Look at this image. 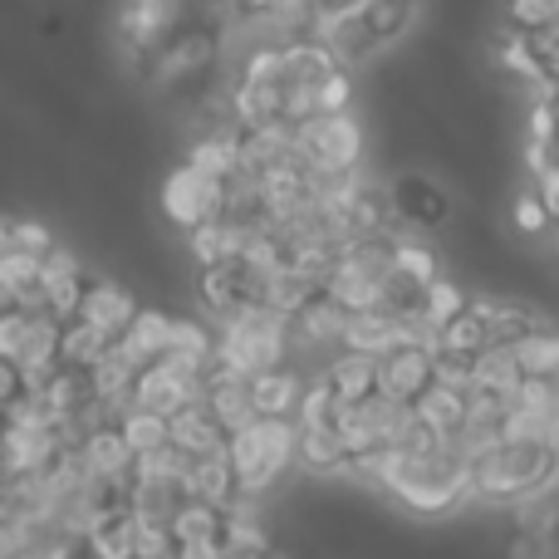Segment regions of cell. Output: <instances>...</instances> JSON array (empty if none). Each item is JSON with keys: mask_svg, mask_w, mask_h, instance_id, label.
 Here are the masks:
<instances>
[{"mask_svg": "<svg viewBox=\"0 0 559 559\" xmlns=\"http://www.w3.org/2000/svg\"><path fill=\"white\" fill-rule=\"evenodd\" d=\"M295 417H255L251 427L231 437L226 456H231V472H236V491H251L265 496L280 486V476L295 466Z\"/></svg>", "mask_w": 559, "mask_h": 559, "instance_id": "cell-1", "label": "cell"}, {"mask_svg": "<svg viewBox=\"0 0 559 559\" xmlns=\"http://www.w3.org/2000/svg\"><path fill=\"white\" fill-rule=\"evenodd\" d=\"M364 123L354 118V108L344 114H314L299 123V138H295V163L305 167L309 177L319 173H354L364 163Z\"/></svg>", "mask_w": 559, "mask_h": 559, "instance_id": "cell-2", "label": "cell"}, {"mask_svg": "<svg viewBox=\"0 0 559 559\" xmlns=\"http://www.w3.org/2000/svg\"><path fill=\"white\" fill-rule=\"evenodd\" d=\"M192 403H206V373L192 364H182V358L163 354L153 358V364L138 368L133 378V407H147V413H182V407Z\"/></svg>", "mask_w": 559, "mask_h": 559, "instance_id": "cell-3", "label": "cell"}, {"mask_svg": "<svg viewBox=\"0 0 559 559\" xmlns=\"http://www.w3.org/2000/svg\"><path fill=\"white\" fill-rule=\"evenodd\" d=\"M157 202H163V216L177 231H192V226L226 216V177H206V173H197L192 163H177L173 173L163 177Z\"/></svg>", "mask_w": 559, "mask_h": 559, "instance_id": "cell-4", "label": "cell"}, {"mask_svg": "<svg viewBox=\"0 0 559 559\" xmlns=\"http://www.w3.org/2000/svg\"><path fill=\"white\" fill-rule=\"evenodd\" d=\"M182 29V0H123L118 10V39H123L133 69H147V59Z\"/></svg>", "mask_w": 559, "mask_h": 559, "instance_id": "cell-5", "label": "cell"}, {"mask_svg": "<svg viewBox=\"0 0 559 559\" xmlns=\"http://www.w3.org/2000/svg\"><path fill=\"white\" fill-rule=\"evenodd\" d=\"M388 202H393L397 222L423 226V231L452 222V192H447L437 177H427V173H403L393 187H388Z\"/></svg>", "mask_w": 559, "mask_h": 559, "instance_id": "cell-6", "label": "cell"}, {"mask_svg": "<svg viewBox=\"0 0 559 559\" xmlns=\"http://www.w3.org/2000/svg\"><path fill=\"white\" fill-rule=\"evenodd\" d=\"M309 35L324 39L344 69L368 64V59L383 49V45H378V35L368 29V20H364V10H358V5L354 10H319L314 25H309Z\"/></svg>", "mask_w": 559, "mask_h": 559, "instance_id": "cell-7", "label": "cell"}, {"mask_svg": "<svg viewBox=\"0 0 559 559\" xmlns=\"http://www.w3.org/2000/svg\"><path fill=\"white\" fill-rule=\"evenodd\" d=\"M432 354L437 348L423 344H397L378 358V393L393 397V403H417L427 383H432Z\"/></svg>", "mask_w": 559, "mask_h": 559, "instance_id": "cell-8", "label": "cell"}, {"mask_svg": "<svg viewBox=\"0 0 559 559\" xmlns=\"http://www.w3.org/2000/svg\"><path fill=\"white\" fill-rule=\"evenodd\" d=\"M138 295L123 285V280H108V275H88L84 280V305H79V319H88V324H98L104 334H123L128 324H133L138 314Z\"/></svg>", "mask_w": 559, "mask_h": 559, "instance_id": "cell-9", "label": "cell"}, {"mask_svg": "<svg viewBox=\"0 0 559 559\" xmlns=\"http://www.w3.org/2000/svg\"><path fill=\"white\" fill-rule=\"evenodd\" d=\"M79 452H84L88 472H94V481L114 486V491L128 496V486H133V447L123 442V432H118V423H104L94 427V432L79 442Z\"/></svg>", "mask_w": 559, "mask_h": 559, "instance_id": "cell-10", "label": "cell"}, {"mask_svg": "<svg viewBox=\"0 0 559 559\" xmlns=\"http://www.w3.org/2000/svg\"><path fill=\"white\" fill-rule=\"evenodd\" d=\"M206 407L226 427V437H236L241 427H251L261 417V407L251 397V378L231 373V368H216V364L206 368Z\"/></svg>", "mask_w": 559, "mask_h": 559, "instance_id": "cell-11", "label": "cell"}, {"mask_svg": "<svg viewBox=\"0 0 559 559\" xmlns=\"http://www.w3.org/2000/svg\"><path fill=\"white\" fill-rule=\"evenodd\" d=\"M59 432L55 427H10L0 437V476H25V472H45L59 452Z\"/></svg>", "mask_w": 559, "mask_h": 559, "instance_id": "cell-12", "label": "cell"}, {"mask_svg": "<svg viewBox=\"0 0 559 559\" xmlns=\"http://www.w3.org/2000/svg\"><path fill=\"white\" fill-rule=\"evenodd\" d=\"M246 299H251V275H246L241 261L197 265V305H202L206 319H226Z\"/></svg>", "mask_w": 559, "mask_h": 559, "instance_id": "cell-13", "label": "cell"}, {"mask_svg": "<svg viewBox=\"0 0 559 559\" xmlns=\"http://www.w3.org/2000/svg\"><path fill=\"white\" fill-rule=\"evenodd\" d=\"M251 231H255V222H241V216H216V222H202V226H192V231H187V251H192L197 265L241 261Z\"/></svg>", "mask_w": 559, "mask_h": 559, "instance_id": "cell-14", "label": "cell"}, {"mask_svg": "<svg viewBox=\"0 0 559 559\" xmlns=\"http://www.w3.org/2000/svg\"><path fill=\"white\" fill-rule=\"evenodd\" d=\"M295 466L305 476L334 481V476H348V466H354V452L344 447V437H338L334 427H299V437H295Z\"/></svg>", "mask_w": 559, "mask_h": 559, "instance_id": "cell-15", "label": "cell"}, {"mask_svg": "<svg viewBox=\"0 0 559 559\" xmlns=\"http://www.w3.org/2000/svg\"><path fill=\"white\" fill-rule=\"evenodd\" d=\"M403 344V319L383 305H368V309H348V329H344V348L354 354H373L383 358L388 348Z\"/></svg>", "mask_w": 559, "mask_h": 559, "instance_id": "cell-16", "label": "cell"}, {"mask_svg": "<svg viewBox=\"0 0 559 559\" xmlns=\"http://www.w3.org/2000/svg\"><path fill=\"white\" fill-rule=\"evenodd\" d=\"M167 432H173V442L187 447L192 456H212V452H226V447H231L226 427L216 423L206 403H192V407H182V413H173L167 417Z\"/></svg>", "mask_w": 559, "mask_h": 559, "instance_id": "cell-17", "label": "cell"}, {"mask_svg": "<svg viewBox=\"0 0 559 559\" xmlns=\"http://www.w3.org/2000/svg\"><path fill=\"white\" fill-rule=\"evenodd\" d=\"M114 344L128 354V364H138V368L153 364V358H163L167 344H173V314H163V309H138L133 324H128Z\"/></svg>", "mask_w": 559, "mask_h": 559, "instance_id": "cell-18", "label": "cell"}, {"mask_svg": "<svg viewBox=\"0 0 559 559\" xmlns=\"http://www.w3.org/2000/svg\"><path fill=\"white\" fill-rule=\"evenodd\" d=\"M88 373H94V397L108 407V413H114V423H118V417H123L128 407H133V378H138V364H128L123 348L108 344V354L98 358V364L88 368Z\"/></svg>", "mask_w": 559, "mask_h": 559, "instance_id": "cell-19", "label": "cell"}, {"mask_svg": "<svg viewBox=\"0 0 559 559\" xmlns=\"http://www.w3.org/2000/svg\"><path fill=\"white\" fill-rule=\"evenodd\" d=\"M182 163H192L197 173H206V177H231L236 167H241V128L222 123V128H212V133L192 138Z\"/></svg>", "mask_w": 559, "mask_h": 559, "instance_id": "cell-20", "label": "cell"}, {"mask_svg": "<svg viewBox=\"0 0 559 559\" xmlns=\"http://www.w3.org/2000/svg\"><path fill=\"white\" fill-rule=\"evenodd\" d=\"M329 388L338 393V403H364L378 393V358L373 354H354V348H338L324 364Z\"/></svg>", "mask_w": 559, "mask_h": 559, "instance_id": "cell-21", "label": "cell"}, {"mask_svg": "<svg viewBox=\"0 0 559 559\" xmlns=\"http://www.w3.org/2000/svg\"><path fill=\"white\" fill-rule=\"evenodd\" d=\"M138 515L128 511V501H118V506H108L104 515H98L94 525H88V550H94L98 559H133L138 550Z\"/></svg>", "mask_w": 559, "mask_h": 559, "instance_id": "cell-22", "label": "cell"}, {"mask_svg": "<svg viewBox=\"0 0 559 559\" xmlns=\"http://www.w3.org/2000/svg\"><path fill=\"white\" fill-rule=\"evenodd\" d=\"M299 393H305V368L299 364H280L251 378V397L265 417H295Z\"/></svg>", "mask_w": 559, "mask_h": 559, "instance_id": "cell-23", "label": "cell"}, {"mask_svg": "<svg viewBox=\"0 0 559 559\" xmlns=\"http://www.w3.org/2000/svg\"><path fill=\"white\" fill-rule=\"evenodd\" d=\"M182 496H197V501H212V506H231L236 496V472H231V456L212 452V456H192L182 476Z\"/></svg>", "mask_w": 559, "mask_h": 559, "instance_id": "cell-24", "label": "cell"}, {"mask_svg": "<svg viewBox=\"0 0 559 559\" xmlns=\"http://www.w3.org/2000/svg\"><path fill=\"white\" fill-rule=\"evenodd\" d=\"M413 407H417V417L442 437V442L466 427V393H452V388H442V383H427L423 393H417Z\"/></svg>", "mask_w": 559, "mask_h": 559, "instance_id": "cell-25", "label": "cell"}, {"mask_svg": "<svg viewBox=\"0 0 559 559\" xmlns=\"http://www.w3.org/2000/svg\"><path fill=\"white\" fill-rule=\"evenodd\" d=\"M108 344H114V334H104L88 319H64L59 324V364L64 368H94L108 354Z\"/></svg>", "mask_w": 559, "mask_h": 559, "instance_id": "cell-26", "label": "cell"}, {"mask_svg": "<svg viewBox=\"0 0 559 559\" xmlns=\"http://www.w3.org/2000/svg\"><path fill=\"white\" fill-rule=\"evenodd\" d=\"M182 501H187L182 486H173V481H133L128 486V511H133L143 525H167V531H173V515Z\"/></svg>", "mask_w": 559, "mask_h": 559, "instance_id": "cell-27", "label": "cell"}, {"mask_svg": "<svg viewBox=\"0 0 559 559\" xmlns=\"http://www.w3.org/2000/svg\"><path fill=\"white\" fill-rule=\"evenodd\" d=\"M427 0H358V10H364L368 29L378 35V45H397V39L413 29V20L423 15Z\"/></svg>", "mask_w": 559, "mask_h": 559, "instance_id": "cell-28", "label": "cell"}, {"mask_svg": "<svg viewBox=\"0 0 559 559\" xmlns=\"http://www.w3.org/2000/svg\"><path fill=\"white\" fill-rule=\"evenodd\" d=\"M521 364H515V344H486L481 354H476V388H486V393H506L511 397L515 388H521Z\"/></svg>", "mask_w": 559, "mask_h": 559, "instance_id": "cell-29", "label": "cell"}, {"mask_svg": "<svg viewBox=\"0 0 559 559\" xmlns=\"http://www.w3.org/2000/svg\"><path fill=\"white\" fill-rule=\"evenodd\" d=\"M212 344H216V329L206 324V319H173V344H167V354L182 358V364L192 368H212Z\"/></svg>", "mask_w": 559, "mask_h": 559, "instance_id": "cell-30", "label": "cell"}, {"mask_svg": "<svg viewBox=\"0 0 559 559\" xmlns=\"http://www.w3.org/2000/svg\"><path fill=\"white\" fill-rule=\"evenodd\" d=\"M222 531H226V511L212 501H197V496H187L173 515L177 540H222Z\"/></svg>", "mask_w": 559, "mask_h": 559, "instance_id": "cell-31", "label": "cell"}, {"mask_svg": "<svg viewBox=\"0 0 559 559\" xmlns=\"http://www.w3.org/2000/svg\"><path fill=\"white\" fill-rule=\"evenodd\" d=\"M187 466H192V452L177 447V442H163V447H153V452L133 456V481H173V486H182Z\"/></svg>", "mask_w": 559, "mask_h": 559, "instance_id": "cell-32", "label": "cell"}, {"mask_svg": "<svg viewBox=\"0 0 559 559\" xmlns=\"http://www.w3.org/2000/svg\"><path fill=\"white\" fill-rule=\"evenodd\" d=\"M486 344H491V324H486V319L476 314V305L466 299L462 314H452V319L442 324V348H447V354H466V358H476Z\"/></svg>", "mask_w": 559, "mask_h": 559, "instance_id": "cell-33", "label": "cell"}, {"mask_svg": "<svg viewBox=\"0 0 559 559\" xmlns=\"http://www.w3.org/2000/svg\"><path fill=\"white\" fill-rule=\"evenodd\" d=\"M45 397H49L55 413H79V407L98 403L94 397V373H88V368H64L59 364L55 378H49V388H45Z\"/></svg>", "mask_w": 559, "mask_h": 559, "instance_id": "cell-34", "label": "cell"}, {"mask_svg": "<svg viewBox=\"0 0 559 559\" xmlns=\"http://www.w3.org/2000/svg\"><path fill=\"white\" fill-rule=\"evenodd\" d=\"M515 364H521V373H559V329L550 319L525 338H515Z\"/></svg>", "mask_w": 559, "mask_h": 559, "instance_id": "cell-35", "label": "cell"}, {"mask_svg": "<svg viewBox=\"0 0 559 559\" xmlns=\"http://www.w3.org/2000/svg\"><path fill=\"white\" fill-rule=\"evenodd\" d=\"M118 432H123V442L133 447V452H153V447L173 442L167 417L163 413H147V407H128V413L118 417Z\"/></svg>", "mask_w": 559, "mask_h": 559, "instance_id": "cell-36", "label": "cell"}, {"mask_svg": "<svg viewBox=\"0 0 559 559\" xmlns=\"http://www.w3.org/2000/svg\"><path fill=\"white\" fill-rule=\"evenodd\" d=\"M334 413H338V393L329 388V378H305L295 427H334Z\"/></svg>", "mask_w": 559, "mask_h": 559, "instance_id": "cell-37", "label": "cell"}, {"mask_svg": "<svg viewBox=\"0 0 559 559\" xmlns=\"http://www.w3.org/2000/svg\"><path fill=\"white\" fill-rule=\"evenodd\" d=\"M393 261H397V275H407L413 285H432V280L442 275V255H437L432 246L413 241V236H397Z\"/></svg>", "mask_w": 559, "mask_h": 559, "instance_id": "cell-38", "label": "cell"}, {"mask_svg": "<svg viewBox=\"0 0 559 559\" xmlns=\"http://www.w3.org/2000/svg\"><path fill=\"white\" fill-rule=\"evenodd\" d=\"M466 299H472V295H466V289L456 285V280L437 275L432 285H423V305H417V309H423V314L432 319L437 329H442L452 314H462V309H466Z\"/></svg>", "mask_w": 559, "mask_h": 559, "instance_id": "cell-39", "label": "cell"}, {"mask_svg": "<svg viewBox=\"0 0 559 559\" xmlns=\"http://www.w3.org/2000/svg\"><path fill=\"white\" fill-rule=\"evenodd\" d=\"M84 280L88 271L79 275H45V309L64 324V319H79V305H84Z\"/></svg>", "mask_w": 559, "mask_h": 559, "instance_id": "cell-40", "label": "cell"}, {"mask_svg": "<svg viewBox=\"0 0 559 559\" xmlns=\"http://www.w3.org/2000/svg\"><path fill=\"white\" fill-rule=\"evenodd\" d=\"M432 383L452 388V393H476V358L466 354H447V348H437L432 354Z\"/></svg>", "mask_w": 559, "mask_h": 559, "instance_id": "cell-41", "label": "cell"}, {"mask_svg": "<svg viewBox=\"0 0 559 559\" xmlns=\"http://www.w3.org/2000/svg\"><path fill=\"white\" fill-rule=\"evenodd\" d=\"M358 88H354V69H334V74L324 79V84L314 88V104L319 114H344V108H354Z\"/></svg>", "mask_w": 559, "mask_h": 559, "instance_id": "cell-42", "label": "cell"}, {"mask_svg": "<svg viewBox=\"0 0 559 559\" xmlns=\"http://www.w3.org/2000/svg\"><path fill=\"white\" fill-rule=\"evenodd\" d=\"M501 559H555V540L540 531H525V525H511L501 545Z\"/></svg>", "mask_w": 559, "mask_h": 559, "instance_id": "cell-43", "label": "cell"}, {"mask_svg": "<svg viewBox=\"0 0 559 559\" xmlns=\"http://www.w3.org/2000/svg\"><path fill=\"white\" fill-rule=\"evenodd\" d=\"M506 20L511 29H540L559 20V0H506Z\"/></svg>", "mask_w": 559, "mask_h": 559, "instance_id": "cell-44", "label": "cell"}, {"mask_svg": "<svg viewBox=\"0 0 559 559\" xmlns=\"http://www.w3.org/2000/svg\"><path fill=\"white\" fill-rule=\"evenodd\" d=\"M511 222H515V231L521 236H535V241H540V236H550V212H545V202L535 192H525V197H515V206H511Z\"/></svg>", "mask_w": 559, "mask_h": 559, "instance_id": "cell-45", "label": "cell"}, {"mask_svg": "<svg viewBox=\"0 0 559 559\" xmlns=\"http://www.w3.org/2000/svg\"><path fill=\"white\" fill-rule=\"evenodd\" d=\"M10 246L29 255H45L55 246V231L45 222H35V216H10Z\"/></svg>", "mask_w": 559, "mask_h": 559, "instance_id": "cell-46", "label": "cell"}, {"mask_svg": "<svg viewBox=\"0 0 559 559\" xmlns=\"http://www.w3.org/2000/svg\"><path fill=\"white\" fill-rule=\"evenodd\" d=\"M133 559H177V535L167 525H138Z\"/></svg>", "mask_w": 559, "mask_h": 559, "instance_id": "cell-47", "label": "cell"}, {"mask_svg": "<svg viewBox=\"0 0 559 559\" xmlns=\"http://www.w3.org/2000/svg\"><path fill=\"white\" fill-rule=\"evenodd\" d=\"M29 319H35V314H29V309H5V314H0V354H5V358H15L20 354V344H25V329H29Z\"/></svg>", "mask_w": 559, "mask_h": 559, "instance_id": "cell-48", "label": "cell"}, {"mask_svg": "<svg viewBox=\"0 0 559 559\" xmlns=\"http://www.w3.org/2000/svg\"><path fill=\"white\" fill-rule=\"evenodd\" d=\"M535 197H540L545 212H550V222L559 226V163H550L540 177H535Z\"/></svg>", "mask_w": 559, "mask_h": 559, "instance_id": "cell-49", "label": "cell"}, {"mask_svg": "<svg viewBox=\"0 0 559 559\" xmlns=\"http://www.w3.org/2000/svg\"><path fill=\"white\" fill-rule=\"evenodd\" d=\"M216 559H265L261 550H246V545H231V540H222V555Z\"/></svg>", "mask_w": 559, "mask_h": 559, "instance_id": "cell-50", "label": "cell"}, {"mask_svg": "<svg viewBox=\"0 0 559 559\" xmlns=\"http://www.w3.org/2000/svg\"><path fill=\"white\" fill-rule=\"evenodd\" d=\"M20 305V295H15V285H10L5 275H0V314H5V309H15Z\"/></svg>", "mask_w": 559, "mask_h": 559, "instance_id": "cell-51", "label": "cell"}, {"mask_svg": "<svg viewBox=\"0 0 559 559\" xmlns=\"http://www.w3.org/2000/svg\"><path fill=\"white\" fill-rule=\"evenodd\" d=\"M10 246V216H0V251Z\"/></svg>", "mask_w": 559, "mask_h": 559, "instance_id": "cell-52", "label": "cell"}, {"mask_svg": "<svg viewBox=\"0 0 559 559\" xmlns=\"http://www.w3.org/2000/svg\"><path fill=\"white\" fill-rule=\"evenodd\" d=\"M550 255H555V265H559V226H550Z\"/></svg>", "mask_w": 559, "mask_h": 559, "instance_id": "cell-53", "label": "cell"}, {"mask_svg": "<svg viewBox=\"0 0 559 559\" xmlns=\"http://www.w3.org/2000/svg\"><path fill=\"white\" fill-rule=\"evenodd\" d=\"M265 559H285V555H275V550H271V555H265Z\"/></svg>", "mask_w": 559, "mask_h": 559, "instance_id": "cell-54", "label": "cell"}, {"mask_svg": "<svg viewBox=\"0 0 559 559\" xmlns=\"http://www.w3.org/2000/svg\"><path fill=\"white\" fill-rule=\"evenodd\" d=\"M555 452H559V442H555Z\"/></svg>", "mask_w": 559, "mask_h": 559, "instance_id": "cell-55", "label": "cell"}]
</instances>
